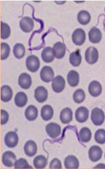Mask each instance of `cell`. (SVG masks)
<instances>
[{
  "label": "cell",
  "mask_w": 105,
  "mask_h": 169,
  "mask_svg": "<svg viewBox=\"0 0 105 169\" xmlns=\"http://www.w3.org/2000/svg\"><path fill=\"white\" fill-rule=\"evenodd\" d=\"M105 116L103 111L98 108H94L92 111L91 118L92 122L96 126H100L104 123Z\"/></svg>",
  "instance_id": "6da1fadb"
},
{
  "label": "cell",
  "mask_w": 105,
  "mask_h": 169,
  "mask_svg": "<svg viewBox=\"0 0 105 169\" xmlns=\"http://www.w3.org/2000/svg\"><path fill=\"white\" fill-rule=\"evenodd\" d=\"M26 64L27 69L29 71L35 72L39 69L40 62L38 57L34 55H31L27 58Z\"/></svg>",
  "instance_id": "7a4b0ae2"
},
{
  "label": "cell",
  "mask_w": 105,
  "mask_h": 169,
  "mask_svg": "<svg viewBox=\"0 0 105 169\" xmlns=\"http://www.w3.org/2000/svg\"><path fill=\"white\" fill-rule=\"evenodd\" d=\"M98 57V52L95 48L91 46L87 49L85 53V58L88 63L90 64L95 63L97 61Z\"/></svg>",
  "instance_id": "3957f363"
},
{
  "label": "cell",
  "mask_w": 105,
  "mask_h": 169,
  "mask_svg": "<svg viewBox=\"0 0 105 169\" xmlns=\"http://www.w3.org/2000/svg\"><path fill=\"white\" fill-rule=\"evenodd\" d=\"M46 130L48 135L53 138L59 136L61 133V128L60 125L53 122H51L47 125Z\"/></svg>",
  "instance_id": "277c9868"
},
{
  "label": "cell",
  "mask_w": 105,
  "mask_h": 169,
  "mask_svg": "<svg viewBox=\"0 0 105 169\" xmlns=\"http://www.w3.org/2000/svg\"><path fill=\"white\" fill-rule=\"evenodd\" d=\"M72 38L73 43L76 45L80 46L85 42L86 35L84 31L81 28L76 29L73 32Z\"/></svg>",
  "instance_id": "5b68a950"
},
{
  "label": "cell",
  "mask_w": 105,
  "mask_h": 169,
  "mask_svg": "<svg viewBox=\"0 0 105 169\" xmlns=\"http://www.w3.org/2000/svg\"><path fill=\"white\" fill-rule=\"evenodd\" d=\"M18 139V136L16 133L10 131L7 133L5 136L4 142L8 147L13 148L17 145Z\"/></svg>",
  "instance_id": "8992f818"
},
{
  "label": "cell",
  "mask_w": 105,
  "mask_h": 169,
  "mask_svg": "<svg viewBox=\"0 0 105 169\" xmlns=\"http://www.w3.org/2000/svg\"><path fill=\"white\" fill-rule=\"evenodd\" d=\"M54 75L52 68L48 66H45L41 69L40 76L41 79L43 81L48 83L52 81Z\"/></svg>",
  "instance_id": "52a82bcc"
},
{
  "label": "cell",
  "mask_w": 105,
  "mask_h": 169,
  "mask_svg": "<svg viewBox=\"0 0 105 169\" xmlns=\"http://www.w3.org/2000/svg\"><path fill=\"white\" fill-rule=\"evenodd\" d=\"M65 84L64 78L60 75L57 76L53 80L52 84V89L55 92L60 93L64 89Z\"/></svg>",
  "instance_id": "ba28073f"
},
{
  "label": "cell",
  "mask_w": 105,
  "mask_h": 169,
  "mask_svg": "<svg viewBox=\"0 0 105 169\" xmlns=\"http://www.w3.org/2000/svg\"><path fill=\"white\" fill-rule=\"evenodd\" d=\"M34 24L33 20L31 18L25 16L20 20V26L21 29L24 32L28 33L33 29Z\"/></svg>",
  "instance_id": "9c48e42d"
},
{
  "label": "cell",
  "mask_w": 105,
  "mask_h": 169,
  "mask_svg": "<svg viewBox=\"0 0 105 169\" xmlns=\"http://www.w3.org/2000/svg\"><path fill=\"white\" fill-rule=\"evenodd\" d=\"M16 160L15 154L11 151L5 152L2 156V162L5 166L11 167L13 166Z\"/></svg>",
  "instance_id": "30bf717a"
},
{
  "label": "cell",
  "mask_w": 105,
  "mask_h": 169,
  "mask_svg": "<svg viewBox=\"0 0 105 169\" xmlns=\"http://www.w3.org/2000/svg\"><path fill=\"white\" fill-rule=\"evenodd\" d=\"M103 153L102 149L97 145L92 146L89 149L88 154L90 159L92 161L97 162L101 158Z\"/></svg>",
  "instance_id": "8fae6325"
},
{
  "label": "cell",
  "mask_w": 105,
  "mask_h": 169,
  "mask_svg": "<svg viewBox=\"0 0 105 169\" xmlns=\"http://www.w3.org/2000/svg\"><path fill=\"white\" fill-rule=\"evenodd\" d=\"M89 114L88 109L85 107L81 106L77 109L75 112V117L77 121L80 123L86 121Z\"/></svg>",
  "instance_id": "7c38bea8"
},
{
  "label": "cell",
  "mask_w": 105,
  "mask_h": 169,
  "mask_svg": "<svg viewBox=\"0 0 105 169\" xmlns=\"http://www.w3.org/2000/svg\"><path fill=\"white\" fill-rule=\"evenodd\" d=\"M88 90L90 94L92 96H99L102 93V86L100 83L97 81H93L89 84Z\"/></svg>",
  "instance_id": "4fadbf2b"
},
{
  "label": "cell",
  "mask_w": 105,
  "mask_h": 169,
  "mask_svg": "<svg viewBox=\"0 0 105 169\" xmlns=\"http://www.w3.org/2000/svg\"><path fill=\"white\" fill-rule=\"evenodd\" d=\"M48 96L47 90L43 86H38L35 90L34 97L39 103H41L45 101L47 98Z\"/></svg>",
  "instance_id": "5bb4252c"
},
{
  "label": "cell",
  "mask_w": 105,
  "mask_h": 169,
  "mask_svg": "<svg viewBox=\"0 0 105 169\" xmlns=\"http://www.w3.org/2000/svg\"><path fill=\"white\" fill-rule=\"evenodd\" d=\"M18 82L19 85L22 88L27 89L30 87L32 84L31 77L26 73H22L19 76Z\"/></svg>",
  "instance_id": "9a60e30c"
},
{
  "label": "cell",
  "mask_w": 105,
  "mask_h": 169,
  "mask_svg": "<svg viewBox=\"0 0 105 169\" xmlns=\"http://www.w3.org/2000/svg\"><path fill=\"white\" fill-rule=\"evenodd\" d=\"M24 150L27 155L30 157H32L34 156L37 152V145L34 141L29 140L25 143Z\"/></svg>",
  "instance_id": "2e32d148"
},
{
  "label": "cell",
  "mask_w": 105,
  "mask_h": 169,
  "mask_svg": "<svg viewBox=\"0 0 105 169\" xmlns=\"http://www.w3.org/2000/svg\"><path fill=\"white\" fill-rule=\"evenodd\" d=\"M41 57L45 62L49 63L53 61L55 57L53 48L49 46L45 47L42 51Z\"/></svg>",
  "instance_id": "e0dca14e"
},
{
  "label": "cell",
  "mask_w": 105,
  "mask_h": 169,
  "mask_svg": "<svg viewBox=\"0 0 105 169\" xmlns=\"http://www.w3.org/2000/svg\"><path fill=\"white\" fill-rule=\"evenodd\" d=\"M89 41L92 43H99L102 38V34L98 28L93 27L88 33Z\"/></svg>",
  "instance_id": "ac0fdd59"
},
{
  "label": "cell",
  "mask_w": 105,
  "mask_h": 169,
  "mask_svg": "<svg viewBox=\"0 0 105 169\" xmlns=\"http://www.w3.org/2000/svg\"><path fill=\"white\" fill-rule=\"evenodd\" d=\"M13 91L11 88L8 86L4 85L1 88V99L4 102L9 101L13 96Z\"/></svg>",
  "instance_id": "d6986e66"
},
{
  "label": "cell",
  "mask_w": 105,
  "mask_h": 169,
  "mask_svg": "<svg viewBox=\"0 0 105 169\" xmlns=\"http://www.w3.org/2000/svg\"><path fill=\"white\" fill-rule=\"evenodd\" d=\"M72 111L69 108L63 109L60 112V119L61 122L64 124L69 123L72 121Z\"/></svg>",
  "instance_id": "ffe728a7"
},
{
  "label": "cell",
  "mask_w": 105,
  "mask_h": 169,
  "mask_svg": "<svg viewBox=\"0 0 105 169\" xmlns=\"http://www.w3.org/2000/svg\"><path fill=\"white\" fill-rule=\"evenodd\" d=\"M64 164L66 169H77L79 167V162L75 156L69 155L65 158Z\"/></svg>",
  "instance_id": "44dd1931"
},
{
  "label": "cell",
  "mask_w": 105,
  "mask_h": 169,
  "mask_svg": "<svg viewBox=\"0 0 105 169\" xmlns=\"http://www.w3.org/2000/svg\"><path fill=\"white\" fill-rule=\"evenodd\" d=\"M53 49L55 57L57 59H61L65 55L66 48L64 45L61 42H58L55 43Z\"/></svg>",
  "instance_id": "7402d4cb"
},
{
  "label": "cell",
  "mask_w": 105,
  "mask_h": 169,
  "mask_svg": "<svg viewBox=\"0 0 105 169\" xmlns=\"http://www.w3.org/2000/svg\"><path fill=\"white\" fill-rule=\"evenodd\" d=\"M38 115L37 108L33 105L28 106L25 111V116L29 121H33L35 120L37 117Z\"/></svg>",
  "instance_id": "603a6c76"
},
{
  "label": "cell",
  "mask_w": 105,
  "mask_h": 169,
  "mask_svg": "<svg viewBox=\"0 0 105 169\" xmlns=\"http://www.w3.org/2000/svg\"><path fill=\"white\" fill-rule=\"evenodd\" d=\"M79 80V74L76 71L72 70L70 71L67 75V80L68 83L72 87L77 86Z\"/></svg>",
  "instance_id": "cb8c5ba5"
},
{
  "label": "cell",
  "mask_w": 105,
  "mask_h": 169,
  "mask_svg": "<svg viewBox=\"0 0 105 169\" xmlns=\"http://www.w3.org/2000/svg\"><path fill=\"white\" fill-rule=\"evenodd\" d=\"M52 108L50 105L44 106L41 110V116L43 119L45 121L50 120L53 115Z\"/></svg>",
  "instance_id": "d4e9b609"
},
{
  "label": "cell",
  "mask_w": 105,
  "mask_h": 169,
  "mask_svg": "<svg viewBox=\"0 0 105 169\" xmlns=\"http://www.w3.org/2000/svg\"><path fill=\"white\" fill-rule=\"evenodd\" d=\"M27 99L25 93L22 92H19L15 95L14 101L15 104L17 106L22 107L26 105Z\"/></svg>",
  "instance_id": "484cf974"
},
{
  "label": "cell",
  "mask_w": 105,
  "mask_h": 169,
  "mask_svg": "<svg viewBox=\"0 0 105 169\" xmlns=\"http://www.w3.org/2000/svg\"><path fill=\"white\" fill-rule=\"evenodd\" d=\"M91 136L90 130L86 127L82 128L79 133V140L83 142L86 143L89 141L91 138Z\"/></svg>",
  "instance_id": "4316f807"
},
{
  "label": "cell",
  "mask_w": 105,
  "mask_h": 169,
  "mask_svg": "<svg viewBox=\"0 0 105 169\" xmlns=\"http://www.w3.org/2000/svg\"><path fill=\"white\" fill-rule=\"evenodd\" d=\"M47 164V159L45 156L42 155L37 156L33 160L34 165L36 169L44 168Z\"/></svg>",
  "instance_id": "83f0119b"
},
{
  "label": "cell",
  "mask_w": 105,
  "mask_h": 169,
  "mask_svg": "<svg viewBox=\"0 0 105 169\" xmlns=\"http://www.w3.org/2000/svg\"><path fill=\"white\" fill-rule=\"evenodd\" d=\"M91 19V16L87 11L82 10L80 11L77 15L78 22L83 25H86L89 23Z\"/></svg>",
  "instance_id": "f1b7e54d"
},
{
  "label": "cell",
  "mask_w": 105,
  "mask_h": 169,
  "mask_svg": "<svg viewBox=\"0 0 105 169\" xmlns=\"http://www.w3.org/2000/svg\"><path fill=\"white\" fill-rule=\"evenodd\" d=\"M13 52L14 56L16 58L21 59L23 58L25 55V47L22 44L17 43L14 46Z\"/></svg>",
  "instance_id": "f546056e"
},
{
  "label": "cell",
  "mask_w": 105,
  "mask_h": 169,
  "mask_svg": "<svg viewBox=\"0 0 105 169\" xmlns=\"http://www.w3.org/2000/svg\"><path fill=\"white\" fill-rule=\"evenodd\" d=\"M69 60L71 64L73 66H78L81 61V56L78 50L73 52L70 55Z\"/></svg>",
  "instance_id": "4dcf8cb0"
},
{
  "label": "cell",
  "mask_w": 105,
  "mask_h": 169,
  "mask_svg": "<svg viewBox=\"0 0 105 169\" xmlns=\"http://www.w3.org/2000/svg\"><path fill=\"white\" fill-rule=\"evenodd\" d=\"M85 95L84 91L82 89H78L75 91L73 94V99L75 102L80 103L84 100Z\"/></svg>",
  "instance_id": "1f68e13d"
},
{
  "label": "cell",
  "mask_w": 105,
  "mask_h": 169,
  "mask_svg": "<svg viewBox=\"0 0 105 169\" xmlns=\"http://www.w3.org/2000/svg\"><path fill=\"white\" fill-rule=\"evenodd\" d=\"M10 34V29L9 26L6 23L1 22V37L2 39L8 38Z\"/></svg>",
  "instance_id": "d6a6232c"
},
{
  "label": "cell",
  "mask_w": 105,
  "mask_h": 169,
  "mask_svg": "<svg viewBox=\"0 0 105 169\" xmlns=\"http://www.w3.org/2000/svg\"><path fill=\"white\" fill-rule=\"evenodd\" d=\"M10 51L9 45L5 42L1 43V59L4 60L6 59L8 56Z\"/></svg>",
  "instance_id": "836d02e7"
},
{
  "label": "cell",
  "mask_w": 105,
  "mask_h": 169,
  "mask_svg": "<svg viewBox=\"0 0 105 169\" xmlns=\"http://www.w3.org/2000/svg\"><path fill=\"white\" fill-rule=\"evenodd\" d=\"M15 169H33L32 167L30 165L26 159L20 158L15 163Z\"/></svg>",
  "instance_id": "e575fe53"
},
{
  "label": "cell",
  "mask_w": 105,
  "mask_h": 169,
  "mask_svg": "<svg viewBox=\"0 0 105 169\" xmlns=\"http://www.w3.org/2000/svg\"><path fill=\"white\" fill-rule=\"evenodd\" d=\"M94 139L97 143L103 144L105 143V130L104 129H99L95 132L94 134Z\"/></svg>",
  "instance_id": "d590c367"
},
{
  "label": "cell",
  "mask_w": 105,
  "mask_h": 169,
  "mask_svg": "<svg viewBox=\"0 0 105 169\" xmlns=\"http://www.w3.org/2000/svg\"><path fill=\"white\" fill-rule=\"evenodd\" d=\"M50 169H61L62 164L60 160L57 158H55L51 161L49 166Z\"/></svg>",
  "instance_id": "8d00e7d4"
},
{
  "label": "cell",
  "mask_w": 105,
  "mask_h": 169,
  "mask_svg": "<svg viewBox=\"0 0 105 169\" xmlns=\"http://www.w3.org/2000/svg\"><path fill=\"white\" fill-rule=\"evenodd\" d=\"M9 115L8 112L5 110H1V124L4 125L8 121Z\"/></svg>",
  "instance_id": "74e56055"
},
{
  "label": "cell",
  "mask_w": 105,
  "mask_h": 169,
  "mask_svg": "<svg viewBox=\"0 0 105 169\" xmlns=\"http://www.w3.org/2000/svg\"></svg>",
  "instance_id": "f35d334b"
},
{
  "label": "cell",
  "mask_w": 105,
  "mask_h": 169,
  "mask_svg": "<svg viewBox=\"0 0 105 169\" xmlns=\"http://www.w3.org/2000/svg\"></svg>",
  "instance_id": "ab89813d"
}]
</instances>
